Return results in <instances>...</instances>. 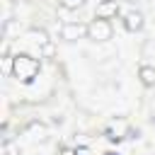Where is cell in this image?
Here are the masks:
<instances>
[{
    "instance_id": "obj_1",
    "label": "cell",
    "mask_w": 155,
    "mask_h": 155,
    "mask_svg": "<svg viewBox=\"0 0 155 155\" xmlns=\"http://www.w3.org/2000/svg\"><path fill=\"white\" fill-rule=\"evenodd\" d=\"M12 75L19 80V82H31L36 75H39V61L29 53H19L15 56V68H12Z\"/></svg>"
},
{
    "instance_id": "obj_2",
    "label": "cell",
    "mask_w": 155,
    "mask_h": 155,
    "mask_svg": "<svg viewBox=\"0 0 155 155\" xmlns=\"http://www.w3.org/2000/svg\"><path fill=\"white\" fill-rule=\"evenodd\" d=\"M114 36V27H111V22L109 19H102V17H97V19H92L90 24H87V39H92V41H109Z\"/></svg>"
},
{
    "instance_id": "obj_3",
    "label": "cell",
    "mask_w": 155,
    "mask_h": 155,
    "mask_svg": "<svg viewBox=\"0 0 155 155\" xmlns=\"http://www.w3.org/2000/svg\"><path fill=\"white\" fill-rule=\"evenodd\" d=\"M128 133H131V121L124 119V116L111 119V121L107 124V128H104V136H107L109 140H121V138H126Z\"/></svg>"
},
{
    "instance_id": "obj_4",
    "label": "cell",
    "mask_w": 155,
    "mask_h": 155,
    "mask_svg": "<svg viewBox=\"0 0 155 155\" xmlns=\"http://www.w3.org/2000/svg\"><path fill=\"white\" fill-rule=\"evenodd\" d=\"M82 36H87V24H82V22H65L61 27V39L63 41H78Z\"/></svg>"
},
{
    "instance_id": "obj_5",
    "label": "cell",
    "mask_w": 155,
    "mask_h": 155,
    "mask_svg": "<svg viewBox=\"0 0 155 155\" xmlns=\"http://www.w3.org/2000/svg\"><path fill=\"white\" fill-rule=\"evenodd\" d=\"M143 24H145V19H143V15H140L138 10H131V12L124 15V27H126L128 31H140Z\"/></svg>"
},
{
    "instance_id": "obj_6",
    "label": "cell",
    "mask_w": 155,
    "mask_h": 155,
    "mask_svg": "<svg viewBox=\"0 0 155 155\" xmlns=\"http://www.w3.org/2000/svg\"><path fill=\"white\" fill-rule=\"evenodd\" d=\"M116 12H119V0H102L97 5V17L102 19H111L116 17Z\"/></svg>"
},
{
    "instance_id": "obj_7",
    "label": "cell",
    "mask_w": 155,
    "mask_h": 155,
    "mask_svg": "<svg viewBox=\"0 0 155 155\" xmlns=\"http://www.w3.org/2000/svg\"><path fill=\"white\" fill-rule=\"evenodd\" d=\"M24 36H27V41H31V44H36L39 48H41V46H46V44L51 41V39H48V34H46L44 29H29V31H27Z\"/></svg>"
},
{
    "instance_id": "obj_8",
    "label": "cell",
    "mask_w": 155,
    "mask_h": 155,
    "mask_svg": "<svg viewBox=\"0 0 155 155\" xmlns=\"http://www.w3.org/2000/svg\"><path fill=\"white\" fill-rule=\"evenodd\" d=\"M138 78H140V82H143L145 87H155V68H153V65H140Z\"/></svg>"
},
{
    "instance_id": "obj_9",
    "label": "cell",
    "mask_w": 155,
    "mask_h": 155,
    "mask_svg": "<svg viewBox=\"0 0 155 155\" xmlns=\"http://www.w3.org/2000/svg\"><path fill=\"white\" fill-rule=\"evenodd\" d=\"M27 133H31L34 140H44V138H46V126L39 124V121H31V124L27 126Z\"/></svg>"
},
{
    "instance_id": "obj_10",
    "label": "cell",
    "mask_w": 155,
    "mask_h": 155,
    "mask_svg": "<svg viewBox=\"0 0 155 155\" xmlns=\"http://www.w3.org/2000/svg\"><path fill=\"white\" fill-rule=\"evenodd\" d=\"M61 5H63L65 10H78V7L85 5V0H61Z\"/></svg>"
},
{
    "instance_id": "obj_11",
    "label": "cell",
    "mask_w": 155,
    "mask_h": 155,
    "mask_svg": "<svg viewBox=\"0 0 155 155\" xmlns=\"http://www.w3.org/2000/svg\"><path fill=\"white\" fill-rule=\"evenodd\" d=\"M53 51H56V48H53V44H51V41H48L46 46H41V53H44L46 58H51V56H53Z\"/></svg>"
},
{
    "instance_id": "obj_12",
    "label": "cell",
    "mask_w": 155,
    "mask_h": 155,
    "mask_svg": "<svg viewBox=\"0 0 155 155\" xmlns=\"http://www.w3.org/2000/svg\"><path fill=\"white\" fill-rule=\"evenodd\" d=\"M58 155H78V150H73V148H61Z\"/></svg>"
},
{
    "instance_id": "obj_13",
    "label": "cell",
    "mask_w": 155,
    "mask_h": 155,
    "mask_svg": "<svg viewBox=\"0 0 155 155\" xmlns=\"http://www.w3.org/2000/svg\"><path fill=\"white\" fill-rule=\"evenodd\" d=\"M104 155H116V153H104Z\"/></svg>"
}]
</instances>
